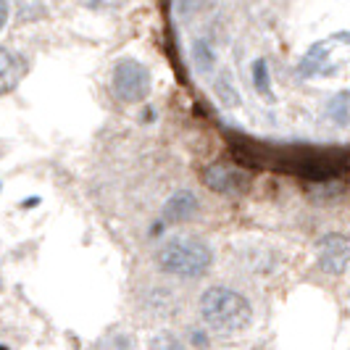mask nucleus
Returning a JSON list of instances; mask_svg holds the SVG:
<instances>
[{"label":"nucleus","instance_id":"nucleus-1","mask_svg":"<svg viewBox=\"0 0 350 350\" xmlns=\"http://www.w3.org/2000/svg\"><path fill=\"white\" fill-rule=\"evenodd\" d=\"M156 263L163 274L179 280H200L213 266V250L195 234H176L158 247Z\"/></svg>","mask_w":350,"mask_h":350},{"label":"nucleus","instance_id":"nucleus-2","mask_svg":"<svg viewBox=\"0 0 350 350\" xmlns=\"http://www.w3.org/2000/svg\"><path fill=\"white\" fill-rule=\"evenodd\" d=\"M198 308L206 327L219 334H240L253 321L247 298L229 287H208L198 300Z\"/></svg>","mask_w":350,"mask_h":350},{"label":"nucleus","instance_id":"nucleus-3","mask_svg":"<svg viewBox=\"0 0 350 350\" xmlns=\"http://www.w3.org/2000/svg\"><path fill=\"white\" fill-rule=\"evenodd\" d=\"M153 88L150 71L137 58H122L113 69V95L122 103H142L148 100Z\"/></svg>","mask_w":350,"mask_h":350},{"label":"nucleus","instance_id":"nucleus-4","mask_svg":"<svg viewBox=\"0 0 350 350\" xmlns=\"http://www.w3.org/2000/svg\"><path fill=\"white\" fill-rule=\"evenodd\" d=\"M316 263L324 274H334L342 277L350 266V243L345 234H324L316 243Z\"/></svg>","mask_w":350,"mask_h":350},{"label":"nucleus","instance_id":"nucleus-5","mask_svg":"<svg viewBox=\"0 0 350 350\" xmlns=\"http://www.w3.org/2000/svg\"><path fill=\"white\" fill-rule=\"evenodd\" d=\"M203 182H206L208 190L219 195H229V198L243 195L250 187L247 172H243L234 163H211V166H206L203 169Z\"/></svg>","mask_w":350,"mask_h":350},{"label":"nucleus","instance_id":"nucleus-6","mask_svg":"<svg viewBox=\"0 0 350 350\" xmlns=\"http://www.w3.org/2000/svg\"><path fill=\"white\" fill-rule=\"evenodd\" d=\"M200 211V200L193 190H176L166 203H163V211H161V219L166 224H187L193 221Z\"/></svg>","mask_w":350,"mask_h":350},{"label":"nucleus","instance_id":"nucleus-7","mask_svg":"<svg viewBox=\"0 0 350 350\" xmlns=\"http://www.w3.org/2000/svg\"><path fill=\"white\" fill-rule=\"evenodd\" d=\"M16 79V55L0 45V90L8 88Z\"/></svg>","mask_w":350,"mask_h":350},{"label":"nucleus","instance_id":"nucleus-8","mask_svg":"<svg viewBox=\"0 0 350 350\" xmlns=\"http://www.w3.org/2000/svg\"><path fill=\"white\" fill-rule=\"evenodd\" d=\"M329 116H334L340 126H345V124H348V95H345V92H342L340 98H334L332 103H329Z\"/></svg>","mask_w":350,"mask_h":350},{"label":"nucleus","instance_id":"nucleus-9","mask_svg":"<svg viewBox=\"0 0 350 350\" xmlns=\"http://www.w3.org/2000/svg\"><path fill=\"white\" fill-rule=\"evenodd\" d=\"M195 53H198V66H200V69H211V66H213V55H211L208 48H206V55H203V42L195 45Z\"/></svg>","mask_w":350,"mask_h":350},{"label":"nucleus","instance_id":"nucleus-10","mask_svg":"<svg viewBox=\"0 0 350 350\" xmlns=\"http://www.w3.org/2000/svg\"><path fill=\"white\" fill-rule=\"evenodd\" d=\"M153 348H182V342H176V340H169V337H158L150 342Z\"/></svg>","mask_w":350,"mask_h":350},{"label":"nucleus","instance_id":"nucleus-11","mask_svg":"<svg viewBox=\"0 0 350 350\" xmlns=\"http://www.w3.org/2000/svg\"><path fill=\"white\" fill-rule=\"evenodd\" d=\"M5 21H8V0H0V29L5 27Z\"/></svg>","mask_w":350,"mask_h":350},{"label":"nucleus","instance_id":"nucleus-12","mask_svg":"<svg viewBox=\"0 0 350 350\" xmlns=\"http://www.w3.org/2000/svg\"><path fill=\"white\" fill-rule=\"evenodd\" d=\"M0 287H3V282H0Z\"/></svg>","mask_w":350,"mask_h":350}]
</instances>
